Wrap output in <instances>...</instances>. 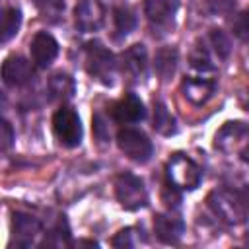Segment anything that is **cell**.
Segmentation results:
<instances>
[{
	"mask_svg": "<svg viewBox=\"0 0 249 249\" xmlns=\"http://www.w3.org/2000/svg\"><path fill=\"white\" fill-rule=\"evenodd\" d=\"M208 204H210L212 212L226 224L237 226V224L245 222L247 204H245V198L235 195V193H230V191H224V189L214 191L208 196Z\"/></svg>",
	"mask_w": 249,
	"mask_h": 249,
	"instance_id": "obj_1",
	"label": "cell"
},
{
	"mask_svg": "<svg viewBox=\"0 0 249 249\" xmlns=\"http://www.w3.org/2000/svg\"><path fill=\"white\" fill-rule=\"evenodd\" d=\"M115 195L123 208L126 210H138L148 204V193L142 183L132 173H121L115 179Z\"/></svg>",
	"mask_w": 249,
	"mask_h": 249,
	"instance_id": "obj_2",
	"label": "cell"
},
{
	"mask_svg": "<svg viewBox=\"0 0 249 249\" xmlns=\"http://www.w3.org/2000/svg\"><path fill=\"white\" fill-rule=\"evenodd\" d=\"M115 56L99 41H91L86 47V68L88 72L103 84H111L115 76Z\"/></svg>",
	"mask_w": 249,
	"mask_h": 249,
	"instance_id": "obj_3",
	"label": "cell"
},
{
	"mask_svg": "<svg viewBox=\"0 0 249 249\" xmlns=\"http://www.w3.org/2000/svg\"><path fill=\"white\" fill-rule=\"evenodd\" d=\"M167 179L177 189L193 191V189L198 187V183L202 179V173H200V167L191 158L175 154L167 161Z\"/></svg>",
	"mask_w": 249,
	"mask_h": 249,
	"instance_id": "obj_4",
	"label": "cell"
},
{
	"mask_svg": "<svg viewBox=\"0 0 249 249\" xmlns=\"http://www.w3.org/2000/svg\"><path fill=\"white\" fill-rule=\"evenodd\" d=\"M53 130L58 142L66 148H76L82 142V123L74 109L60 107L53 115Z\"/></svg>",
	"mask_w": 249,
	"mask_h": 249,
	"instance_id": "obj_5",
	"label": "cell"
},
{
	"mask_svg": "<svg viewBox=\"0 0 249 249\" xmlns=\"http://www.w3.org/2000/svg\"><path fill=\"white\" fill-rule=\"evenodd\" d=\"M117 144L121 148V152L130 158L132 161L144 163L150 160L152 156V142L148 140V136L136 128H121L117 132Z\"/></svg>",
	"mask_w": 249,
	"mask_h": 249,
	"instance_id": "obj_6",
	"label": "cell"
},
{
	"mask_svg": "<svg viewBox=\"0 0 249 249\" xmlns=\"http://www.w3.org/2000/svg\"><path fill=\"white\" fill-rule=\"evenodd\" d=\"M74 21L80 31H97L105 21V6L101 0H78L74 8Z\"/></svg>",
	"mask_w": 249,
	"mask_h": 249,
	"instance_id": "obj_7",
	"label": "cell"
},
{
	"mask_svg": "<svg viewBox=\"0 0 249 249\" xmlns=\"http://www.w3.org/2000/svg\"><path fill=\"white\" fill-rule=\"evenodd\" d=\"M29 51H31V58H33L35 66L47 68V66L53 64V60H54L56 54H58V43H56V39H54L51 33L39 31V33L31 39Z\"/></svg>",
	"mask_w": 249,
	"mask_h": 249,
	"instance_id": "obj_8",
	"label": "cell"
},
{
	"mask_svg": "<svg viewBox=\"0 0 249 249\" xmlns=\"http://www.w3.org/2000/svg\"><path fill=\"white\" fill-rule=\"evenodd\" d=\"M33 78V68L31 62L19 54H12L4 60L2 64V80L6 86H23Z\"/></svg>",
	"mask_w": 249,
	"mask_h": 249,
	"instance_id": "obj_9",
	"label": "cell"
},
{
	"mask_svg": "<svg viewBox=\"0 0 249 249\" xmlns=\"http://www.w3.org/2000/svg\"><path fill=\"white\" fill-rule=\"evenodd\" d=\"M146 64H148V53L142 43L128 47L121 54V68L130 80H140L146 74Z\"/></svg>",
	"mask_w": 249,
	"mask_h": 249,
	"instance_id": "obj_10",
	"label": "cell"
},
{
	"mask_svg": "<svg viewBox=\"0 0 249 249\" xmlns=\"http://www.w3.org/2000/svg\"><path fill=\"white\" fill-rule=\"evenodd\" d=\"M216 86L210 78H202V76H191L185 78L181 84V91L185 95L187 101H191L193 105H204L212 93H214Z\"/></svg>",
	"mask_w": 249,
	"mask_h": 249,
	"instance_id": "obj_11",
	"label": "cell"
},
{
	"mask_svg": "<svg viewBox=\"0 0 249 249\" xmlns=\"http://www.w3.org/2000/svg\"><path fill=\"white\" fill-rule=\"evenodd\" d=\"M111 115L115 121L119 123H138L146 117V111H144V105L142 101L134 95V93H126L123 95L113 107H111Z\"/></svg>",
	"mask_w": 249,
	"mask_h": 249,
	"instance_id": "obj_12",
	"label": "cell"
},
{
	"mask_svg": "<svg viewBox=\"0 0 249 249\" xmlns=\"http://www.w3.org/2000/svg\"><path fill=\"white\" fill-rule=\"evenodd\" d=\"M41 222L29 214H23V212H16L14 214V220H12V231L18 239V245L21 247H29L35 237L41 233Z\"/></svg>",
	"mask_w": 249,
	"mask_h": 249,
	"instance_id": "obj_13",
	"label": "cell"
},
{
	"mask_svg": "<svg viewBox=\"0 0 249 249\" xmlns=\"http://www.w3.org/2000/svg\"><path fill=\"white\" fill-rule=\"evenodd\" d=\"M154 231L158 235L160 241L175 245L179 243V239L183 237L185 231V224L181 218L177 216H169V214H158L154 218Z\"/></svg>",
	"mask_w": 249,
	"mask_h": 249,
	"instance_id": "obj_14",
	"label": "cell"
},
{
	"mask_svg": "<svg viewBox=\"0 0 249 249\" xmlns=\"http://www.w3.org/2000/svg\"><path fill=\"white\" fill-rule=\"evenodd\" d=\"M175 10H177V0H146L144 2V12L148 19L156 25L169 23Z\"/></svg>",
	"mask_w": 249,
	"mask_h": 249,
	"instance_id": "obj_15",
	"label": "cell"
},
{
	"mask_svg": "<svg viewBox=\"0 0 249 249\" xmlns=\"http://www.w3.org/2000/svg\"><path fill=\"white\" fill-rule=\"evenodd\" d=\"M177 60H179L177 49H173V47H161V49L156 53V58H154V70H156V74H158L163 82L169 80V78L175 74Z\"/></svg>",
	"mask_w": 249,
	"mask_h": 249,
	"instance_id": "obj_16",
	"label": "cell"
},
{
	"mask_svg": "<svg viewBox=\"0 0 249 249\" xmlns=\"http://www.w3.org/2000/svg\"><path fill=\"white\" fill-rule=\"evenodd\" d=\"M154 128L163 136H169L175 132V119L171 117V113L161 101L154 103Z\"/></svg>",
	"mask_w": 249,
	"mask_h": 249,
	"instance_id": "obj_17",
	"label": "cell"
},
{
	"mask_svg": "<svg viewBox=\"0 0 249 249\" xmlns=\"http://www.w3.org/2000/svg\"><path fill=\"white\" fill-rule=\"evenodd\" d=\"M19 25H21V12H19V8L8 6L4 10V14H2V43H8L19 31Z\"/></svg>",
	"mask_w": 249,
	"mask_h": 249,
	"instance_id": "obj_18",
	"label": "cell"
},
{
	"mask_svg": "<svg viewBox=\"0 0 249 249\" xmlns=\"http://www.w3.org/2000/svg\"><path fill=\"white\" fill-rule=\"evenodd\" d=\"M245 132H247V126L243 123H226L222 126V130L216 134V146L222 148V150H226L228 144L239 140Z\"/></svg>",
	"mask_w": 249,
	"mask_h": 249,
	"instance_id": "obj_19",
	"label": "cell"
},
{
	"mask_svg": "<svg viewBox=\"0 0 249 249\" xmlns=\"http://www.w3.org/2000/svg\"><path fill=\"white\" fill-rule=\"evenodd\" d=\"M49 86H51V91L60 99H70L74 95V80L68 74H62V72L54 74Z\"/></svg>",
	"mask_w": 249,
	"mask_h": 249,
	"instance_id": "obj_20",
	"label": "cell"
},
{
	"mask_svg": "<svg viewBox=\"0 0 249 249\" xmlns=\"http://www.w3.org/2000/svg\"><path fill=\"white\" fill-rule=\"evenodd\" d=\"M115 27L121 35L130 33L136 27V18L128 8H115Z\"/></svg>",
	"mask_w": 249,
	"mask_h": 249,
	"instance_id": "obj_21",
	"label": "cell"
},
{
	"mask_svg": "<svg viewBox=\"0 0 249 249\" xmlns=\"http://www.w3.org/2000/svg\"><path fill=\"white\" fill-rule=\"evenodd\" d=\"M140 230L136 228H126V230H121L115 237H113V247H134L138 241H140Z\"/></svg>",
	"mask_w": 249,
	"mask_h": 249,
	"instance_id": "obj_22",
	"label": "cell"
},
{
	"mask_svg": "<svg viewBox=\"0 0 249 249\" xmlns=\"http://www.w3.org/2000/svg\"><path fill=\"white\" fill-rule=\"evenodd\" d=\"M210 41H212V47H214V51L218 53L220 58H226V56L230 54L231 45H230L228 35H226L222 29H212V33H210Z\"/></svg>",
	"mask_w": 249,
	"mask_h": 249,
	"instance_id": "obj_23",
	"label": "cell"
},
{
	"mask_svg": "<svg viewBox=\"0 0 249 249\" xmlns=\"http://www.w3.org/2000/svg\"><path fill=\"white\" fill-rule=\"evenodd\" d=\"M233 33L243 43H249V10H245L243 14L237 16V19L233 21Z\"/></svg>",
	"mask_w": 249,
	"mask_h": 249,
	"instance_id": "obj_24",
	"label": "cell"
},
{
	"mask_svg": "<svg viewBox=\"0 0 249 249\" xmlns=\"http://www.w3.org/2000/svg\"><path fill=\"white\" fill-rule=\"evenodd\" d=\"M191 64L198 70H212V64H210V58H208V53L204 47H196L191 54Z\"/></svg>",
	"mask_w": 249,
	"mask_h": 249,
	"instance_id": "obj_25",
	"label": "cell"
},
{
	"mask_svg": "<svg viewBox=\"0 0 249 249\" xmlns=\"http://www.w3.org/2000/svg\"><path fill=\"white\" fill-rule=\"evenodd\" d=\"M208 10L212 14H218V16H224V14H230L233 8H235V0H204Z\"/></svg>",
	"mask_w": 249,
	"mask_h": 249,
	"instance_id": "obj_26",
	"label": "cell"
},
{
	"mask_svg": "<svg viewBox=\"0 0 249 249\" xmlns=\"http://www.w3.org/2000/svg\"><path fill=\"white\" fill-rule=\"evenodd\" d=\"M14 130H12V124L4 119L2 121V126H0V146H2V150L6 152V150H10V146L14 144Z\"/></svg>",
	"mask_w": 249,
	"mask_h": 249,
	"instance_id": "obj_27",
	"label": "cell"
},
{
	"mask_svg": "<svg viewBox=\"0 0 249 249\" xmlns=\"http://www.w3.org/2000/svg\"><path fill=\"white\" fill-rule=\"evenodd\" d=\"M37 2V6H41V8H45V10H49V8H60L62 4H60V0H35Z\"/></svg>",
	"mask_w": 249,
	"mask_h": 249,
	"instance_id": "obj_28",
	"label": "cell"
}]
</instances>
